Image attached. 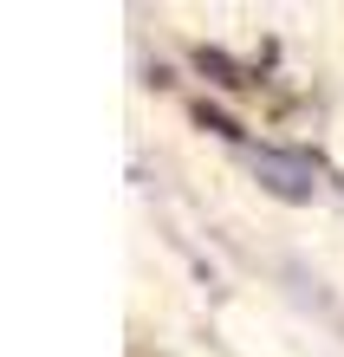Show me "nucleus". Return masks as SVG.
Wrapping results in <instances>:
<instances>
[{
    "label": "nucleus",
    "instance_id": "1",
    "mask_svg": "<svg viewBox=\"0 0 344 357\" xmlns=\"http://www.w3.org/2000/svg\"><path fill=\"white\" fill-rule=\"evenodd\" d=\"M253 169L267 176L273 195H286V202H306L312 188H318V169L306 156H279V150H253Z\"/></svg>",
    "mask_w": 344,
    "mask_h": 357
}]
</instances>
